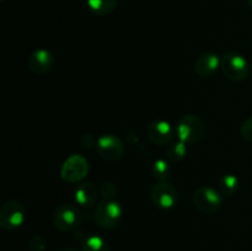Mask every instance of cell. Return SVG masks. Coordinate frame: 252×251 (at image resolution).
<instances>
[{
  "mask_svg": "<svg viewBox=\"0 0 252 251\" xmlns=\"http://www.w3.org/2000/svg\"><path fill=\"white\" fill-rule=\"evenodd\" d=\"M81 251H110V245L98 235H89L81 241Z\"/></svg>",
  "mask_w": 252,
  "mask_h": 251,
  "instance_id": "15",
  "label": "cell"
},
{
  "mask_svg": "<svg viewBox=\"0 0 252 251\" xmlns=\"http://www.w3.org/2000/svg\"><path fill=\"white\" fill-rule=\"evenodd\" d=\"M62 251H79V250L76 248H73V246H69V248L63 249V250H62Z\"/></svg>",
  "mask_w": 252,
  "mask_h": 251,
  "instance_id": "23",
  "label": "cell"
},
{
  "mask_svg": "<svg viewBox=\"0 0 252 251\" xmlns=\"http://www.w3.org/2000/svg\"><path fill=\"white\" fill-rule=\"evenodd\" d=\"M187 145L185 142L182 140H177V142L174 143H170L167 145V149H166V157L170 161L172 162H177V161H181L182 159H185L187 155Z\"/></svg>",
  "mask_w": 252,
  "mask_h": 251,
  "instance_id": "16",
  "label": "cell"
},
{
  "mask_svg": "<svg viewBox=\"0 0 252 251\" xmlns=\"http://www.w3.org/2000/svg\"><path fill=\"white\" fill-rule=\"evenodd\" d=\"M100 194L105 199H112L113 197L117 194V186H116L115 182L111 181H105L101 184L100 186Z\"/></svg>",
  "mask_w": 252,
  "mask_h": 251,
  "instance_id": "19",
  "label": "cell"
},
{
  "mask_svg": "<svg viewBox=\"0 0 252 251\" xmlns=\"http://www.w3.org/2000/svg\"><path fill=\"white\" fill-rule=\"evenodd\" d=\"M89 174V162L83 155L73 154L65 159L61 169V177L68 184L80 182Z\"/></svg>",
  "mask_w": 252,
  "mask_h": 251,
  "instance_id": "5",
  "label": "cell"
},
{
  "mask_svg": "<svg viewBox=\"0 0 252 251\" xmlns=\"http://www.w3.org/2000/svg\"><path fill=\"white\" fill-rule=\"evenodd\" d=\"M88 7L96 15L106 16L115 11L117 0H88Z\"/></svg>",
  "mask_w": 252,
  "mask_h": 251,
  "instance_id": "14",
  "label": "cell"
},
{
  "mask_svg": "<svg viewBox=\"0 0 252 251\" xmlns=\"http://www.w3.org/2000/svg\"><path fill=\"white\" fill-rule=\"evenodd\" d=\"M220 68V58L218 54L206 52L197 58L194 63V70L202 78H211Z\"/></svg>",
  "mask_w": 252,
  "mask_h": 251,
  "instance_id": "12",
  "label": "cell"
},
{
  "mask_svg": "<svg viewBox=\"0 0 252 251\" xmlns=\"http://www.w3.org/2000/svg\"><path fill=\"white\" fill-rule=\"evenodd\" d=\"M25 220V208L21 202L10 199L0 208V226L5 231L16 230Z\"/></svg>",
  "mask_w": 252,
  "mask_h": 251,
  "instance_id": "6",
  "label": "cell"
},
{
  "mask_svg": "<svg viewBox=\"0 0 252 251\" xmlns=\"http://www.w3.org/2000/svg\"><path fill=\"white\" fill-rule=\"evenodd\" d=\"M176 134L171 123L165 120L154 121L148 126L147 135L150 142L155 145H169Z\"/></svg>",
  "mask_w": 252,
  "mask_h": 251,
  "instance_id": "10",
  "label": "cell"
},
{
  "mask_svg": "<svg viewBox=\"0 0 252 251\" xmlns=\"http://www.w3.org/2000/svg\"><path fill=\"white\" fill-rule=\"evenodd\" d=\"M152 174L158 182L166 181L170 175V165L165 159H157L153 162Z\"/></svg>",
  "mask_w": 252,
  "mask_h": 251,
  "instance_id": "18",
  "label": "cell"
},
{
  "mask_svg": "<svg viewBox=\"0 0 252 251\" xmlns=\"http://www.w3.org/2000/svg\"><path fill=\"white\" fill-rule=\"evenodd\" d=\"M239 188V179L235 175H224L219 181V191L223 196H233Z\"/></svg>",
  "mask_w": 252,
  "mask_h": 251,
  "instance_id": "17",
  "label": "cell"
},
{
  "mask_svg": "<svg viewBox=\"0 0 252 251\" xmlns=\"http://www.w3.org/2000/svg\"><path fill=\"white\" fill-rule=\"evenodd\" d=\"M81 220V212L74 204H61L53 213V225L57 230L71 231L79 225Z\"/></svg>",
  "mask_w": 252,
  "mask_h": 251,
  "instance_id": "7",
  "label": "cell"
},
{
  "mask_svg": "<svg viewBox=\"0 0 252 251\" xmlns=\"http://www.w3.org/2000/svg\"><path fill=\"white\" fill-rule=\"evenodd\" d=\"M121 218H122V207L118 202L105 199L96 206L94 219L101 229L111 230L116 228L120 224Z\"/></svg>",
  "mask_w": 252,
  "mask_h": 251,
  "instance_id": "3",
  "label": "cell"
},
{
  "mask_svg": "<svg viewBox=\"0 0 252 251\" xmlns=\"http://www.w3.org/2000/svg\"><path fill=\"white\" fill-rule=\"evenodd\" d=\"M175 132L179 140H182L186 144H196L203 138L206 127L198 116L184 115L177 120Z\"/></svg>",
  "mask_w": 252,
  "mask_h": 251,
  "instance_id": "1",
  "label": "cell"
},
{
  "mask_svg": "<svg viewBox=\"0 0 252 251\" xmlns=\"http://www.w3.org/2000/svg\"><path fill=\"white\" fill-rule=\"evenodd\" d=\"M96 152L102 159L107 161H116L125 154V144L115 134H103L97 138Z\"/></svg>",
  "mask_w": 252,
  "mask_h": 251,
  "instance_id": "8",
  "label": "cell"
},
{
  "mask_svg": "<svg viewBox=\"0 0 252 251\" xmlns=\"http://www.w3.org/2000/svg\"><path fill=\"white\" fill-rule=\"evenodd\" d=\"M96 142H97V139H95L91 134H84L83 137L80 138L81 145H83L84 148H86V149L96 145Z\"/></svg>",
  "mask_w": 252,
  "mask_h": 251,
  "instance_id": "22",
  "label": "cell"
},
{
  "mask_svg": "<svg viewBox=\"0 0 252 251\" xmlns=\"http://www.w3.org/2000/svg\"><path fill=\"white\" fill-rule=\"evenodd\" d=\"M47 248V243L41 235L32 236L29 241V249L31 251H44Z\"/></svg>",
  "mask_w": 252,
  "mask_h": 251,
  "instance_id": "20",
  "label": "cell"
},
{
  "mask_svg": "<svg viewBox=\"0 0 252 251\" xmlns=\"http://www.w3.org/2000/svg\"><path fill=\"white\" fill-rule=\"evenodd\" d=\"M220 69L225 78L231 81L245 80L250 73V66L246 58L236 52H229L220 58Z\"/></svg>",
  "mask_w": 252,
  "mask_h": 251,
  "instance_id": "2",
  "label": "cell"
},
{
  "mask_svg": "<svg viewBox=\"0 0 252 251\" xmlns=\"http://www.w3.org/2000/svg\"><path fill=\"white\" fill-rule=\"evenodd\" d=\"M194 207L203 214H213L220 209L223 204V194L220 191L209 186H202L193 193Z\"/></svg>",
  "mask_w": 252,
  "mask_h": 251,
  "instance_id": "4",
  "label": "cell"
},
{
  "mask_svg": "<svg viewBox=\"0 0 252 251\" xmlns=\"http://www.w3.org/2000/svg\"><path fill=\"white\" fill-rule=\"evenodd\" d=\"M54 65V57L47 49H37L27 58V66L36 75L47 74Z\"/></svg>",
  "mask_w": 252,
  "mask_h": 251,
  "instance_id": "11",
  "label": "cell"
},
{
  "mask_svg": "<svg viewBox=\"0 0 252 251\" xmlns=\"http://www.w3.org/2000/svg\"><path fill=\"white\" fill-rule=\"evenodd\" d=\"M98 192L100 191L93 182H83L75 189V193H74L75 202L79 206L90 208V207L95 206L97 202Z\"/></svg>",
  "mask_w": 252,
  "mask_h": 251,
  "instance_id": "13",
  "label": "cell"
},
{
  "mask_svg": "<svg viewBox=\"0 0 252 251\" xmlns=\"http://www.w3.org/2000/svg\"><path fill=\"white\" fill-rule=\"evenodd\" d=\"M152 201L161 209H170L179 201L177 189L166 181H160L153 187Z\"/></svg>",
  "mask_w": 252,
  "mask_h": 251,
  "instance_id": "9",
  "label": "cell"
},
{
  "mask_svg": "<svg viewBox=\"0 0 252 251\" xmlns=\"http://www.w3.org/2000/svg\"><path fill=\"white\" fill-rule=\"evenodd\" d=\"M248 2H249V5H250V7L252 9V0H248Z\"/></svg>",
  "mask_w": 252,
  "mask_h": 251,
  "instance_id": "24",
  "label": "cell"
},
{
  "mask_svg": "<svg viewBox=\"0 0 252 251\" xmlns=\"http://www.w3.org/2000/svg\"><path fill=\"white\" fill-rule=\"evenodd\" d=\"M240 133L244 139L252 143V116L244 121L240 127Z\"/></svg>",
  "mask_w": 252,
  "mask_h": 251,
  "instance_id": "21",
  "label": "cell"
}]
</instances>
